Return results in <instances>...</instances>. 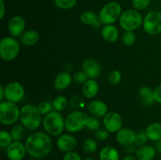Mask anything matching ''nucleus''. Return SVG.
I'll list each match as a JSON object with an SVG mask.
<instances>
[{
	"label": "nucleus",
	"mask_w": 161,
	"mask_h": 160,
	"mask_svg": "<svg viewBox=\"0 0 161 160\" xmlns=\"http://www.w3.org/2000/svg\"><path fill=\"white\" fill-rule=\"evenodd\" d=\"M25 144L28 155L39 159L47 157L53 148L50 136L42 131H36L30 134L27 137Z\"/></svg>",
	"instance_id": "1"
},
{
	"label": "nucleus",
	"mask_w": 161,
	"mask_h": 160,
	"mask_svg": "<svg viewBox=\"0 0 161 160\" xmlns=\"http://www.w3.org/2000/svg\"><path fill=\"white\" fill-rule=\"evenodd\" d=\"M42 115L38 106L28 104L20 108L19 120L26 130H36L42 123Z\"/></svg>",
	"instance_id": "2"
},
{
	"label": "nucleus",
	"mask_w": 161,
	"mask_h": 160,
	"mask_svg": "<svg viewBox=\"0 0 161 160\" xmlns=\"http://www.w3.org/2000/svg\"><path fill=\"white\" fill-rule=\"evenodd\" d=\"M42 124L45 132L50 136H59L65 130L64 119L62 115L57 111H52L46 115Z\"/></svg>",
	"instance_id": "3"
},
{
	"label": "nucleus",
	"mask_w": 161,
	"mask_h": 160,
	"mask_svg": "<svg viewBox=\"0 0 161 160\" xmlns=\"http://www.w3.org/2000/svg\"><path fill=\"white\" fill-rule=\"evenodd\" d=\"M142 15L138 10L129 9L124 11L119 17V26L125 31H134L142 25Z\"/></svg>",
	"instance_id": "4"
},
{
	"label": "nucleus",
	"mask_w": 161,
	"mask_h": 160,
	"mask_svg": "<svg viewBox=\"0 0 161 160\" xmlns=\"http://www.w3.org/2000/svg\"><path fill=\"white\" fill-rule=\"evenodd\" d=\"M20 109L17 104L3 100L0 102V122L4 125L17 123L20 119Z\"/></svg>",
	"instance_id": "5"
},
{
	"label": "nucleus",
	"mask_w": 161,
	"mask_h": 160,
	"mask_svg": "<svg viewBox=\"0 0 161 160\" xmlns=\"http://www.w3.org/2000/svg\"><path fill=\"white\" fill-rule=\"evenodd\" d=\"M122 7L117 2H109L102 6L98 13L101 24L104 25L113 24L119 20L122 14Z\"/></svg>",
	"instance_id": "6"
},
{
	"label": "nucleus",
	"mask_w": 161,
	"mask_h": 160,
	"mask_svg": "<svg viewBox=\"0 0 161 160\" xmlns=\"http://www.w3.org/2000/svg\"><path fill=\"white\" fill-rule=\"evenodd\" d=\"M20 50V42L16 38L6 36L0 42V56L4 61H12L17 58Z\"/></svg>",
	"instance_id": "7"
},
{
	"label": "nucleus",
	"mask_w": 161,
	"mask_h": 160,
	"mask_svg": "<svg viewBox=\"0 0 161 160\" xmlns=\"http://www.w3.org/2000/svg\"><path fill=\"white\" fill-rule=\"evenodd\" d=\"M88 115L81 110H75L64 119L65 130L69 133H78L86 127Z\"/></svg>",
	"instance_id": "8"
},
{
	"label": "nucleus",
	"mask_w": 161,
	"mask_h": 160,
	"mask_svg": "<svg viewBox=\"0 0 161 160\" xmlns=\"http://www.w3.org/2000/svg\"><path fill=\"white\" fill-rule=\"evenodd\" d=\"M145 31L151 35L161 33V12L151 11L144 17L142 24Z\"/></svg>",
	"instance_id": "9"
},
{
	"label": "nucleus",
	"mask_w": 161,
	"mask_h": 160,
	"mask_svg": "<svg viewBox=\"0 0 161 160\" xmlns=\"http://www.w3.org/2000/svg\"><path fill=\"white\" fill-rule=\"evenodd\" d=\"M5 99L8 101L18 103L21 101L25 94V88L18 82H10L4 86Z\"/></svg>",
	"instance_id": "10"
},
{
	"label": "nucleus",
	"mask_w": 161,
	"mask_h": 160,
	"mask_svg": "<svg viewBox=\"0 0 161 160\" xmlns=\"http://www.w3.org/2000/svg\"><path fill=\"white\" fill-rule=\"evenodd\" d=\"M103 124L105 130L110 133H117L122 129V117L116 111H108L103 117Z\"/></svg>",
	"instance_id": "11"
},
{
	"label": "nucleus",
	"mask_w": 161,
	"mask_h": 160,
	"mask_svg": "<svg viewBox=\"0 0 161 160\" xmlns=\"http://www.w3.org/2000/svg\"><path fill=\"white\" fill-rule=\"evenodd\" d=\"M26 28V21L25 18L20 15L11 17L8 23V31L10 36L18 38L22 35Z\"/></svg>",
	"instance_id": "12"
},
{
	"label": "nucleus",
	"mask_w": 161,
	"mask_h": 160,
	"mask_svg": "<svg viewBox=\"0 0 161 160\" xmlns=\"http://www.w3.org/2000/svg\"><path fill=\"white\" fill-rule=\"evenodd\" d=\"M6 154L9 160H22L28 152L21 141H13L6 148Z\"/></svg>",
	"instance_id": "13"
},
{
	"label": "nucleus",
	"mask_w": 161,
	"mask_h": 160,
	"mask_svg": "<svg viewBox=\"0 0 161 160\" xmlns=\"http://www.w3.org/2000/svg\"><path fill=\"white\" fill-rule=\"evenodd\" d=\"M56 144L57 147L61 152L67 153L75 150L78 144V141L73 135L62 133L58 137Z\"/></svg>",
	"instance_id": "14"
},
{
	"label": "nucleus",
	"mask_w": 161,
	"mask_h": 160,
	"mask_svg": "<svg viewBox=\"0 0 161 160\" xmlns=\"http://www.w3.org/2000/svg\"><path fill=\"white\" fill-rule=\"evenodd\" d=\"M82 69L87 75L88 78L95 79L102 73V66L94 58H86L82 63Z\"/></svg>",
	"instance_id": "15"
},
{
	"label": "nucleus",
	"mask_w": 161,
	"mask_h": 160,
	"mask_svg": "<svg viewBox=\"0 0 161 160\" xmlns=\"http://www.w3.org/2000/svg\"><path fill=\"white\" fill-rule=\"evenodd\" d=\"M88 111L97 118L104 117L108 113V106L104 101L99 100H93L88 104Z\"/></svg>",
	"instance_id": "16"
},
{
	"label": "nucleus",
	"mask_w": 161,
	"mask_h": 160,
	"mask_svg": "<svg viewBox=\"0 0 161 160\" xmlns=\"http://www.w3.org/2000/svg\"><path fill=\"white\" fill-rule=\"evenodd\" d=\"M136 133L128 128H122L116 133V141L122 146H127L134 144Z\"/></svg>",
	"instance_id": "17"
},
{
	"label": "nucleus",
	"mask_w": 161,
	"mask_h": 160,
	"mask_svg": "<svg viewBox=\"0 0 161 160\" xmlns=\"http://www.w3.org/2000/svg\"><path fill=\"white\" fill-rule=\"evenodd\" d=\"M72 81V76L69 72H60L53 80V86L57 90H64L70 86Z\"/></svg>",
	"instance_id": "18"
},
{
	"label": "nucleus",
	"mask_w": 161,
	"mask_h": 160,
	"mask_svg": "<svg viewBox=\"0 0 161 160\" xmlns=\"http://www.w3.org/2000/svg\"><path fill=\"white\" fill-rule=\"evenodd\" d=\"M99 91V86L97 81L93 78H89L85 82L82 86V92L83 96L87 99H93L97 96Z\"/></svg>",
	"instance_id": "19"
},
{
	"label": "nucleus",
	"mask_w": 161,
	"mask_h": 160,
	"mask_svg": "<svg viewBox=\"0 0 161 160\" xmlns=\"http://www.w3.org/2000/svg\"><path fill=\"white\" fill-rule=\"evenodd\" d=\"M157 152L155 147L146 144L137 149L135 156L138 160H153L157 155Z\"/></svg>",
	"instance_id": "20"
},
{
	"label": "nucleus",
	"mask_w": 161,
	"mask_h": 160,
	"mask_svg": "<svg viewBox=\"0 0 161 160\" xmlns=\"http://www.w3.org/2000/svg\"><path fill=\"white\" fill-rule=\"evenodd\" d=\"M39 41V34L34 29L26 30L20 37V42L26 46L36 45Z\"/></svg>",
	"instance_id": "21"
},
{
	"label": "nucleus",
	"mask_w": 161,
	"mask_h": 160,
	"mask_svg": "<svg viewBox=\"0 0 161 160\" xmlns=\"http://www.w3.org/2000/svg\"><path fill=\"white\" fill-rule=\"evenodd\" d=\"M119 30L114 24L104 25L102 29V36L107 42L113 43L117 41L119 38Z\"/></svg>",
	"instance_id": "22"
},
{
	"label": "nucleus",
	"mask_w": 161,
	"mask_h": 160,
	"mask_svg": "<svg viewBox=\"0 0 161 160\" xmlns=\"http://www.w3.org/2000/svg\"><path fill=\"white\" fill-rule=\"evenodd\" d=\"M80 20L83 24L88 25V26L98 28L101 25L98 14H96L93 11H84L82 13L80 17Z\"/></svg>",
	"instance_id": "23"
},
{
	"label": "nucleus",
	"mask_w": 161,
	"mask_h": 160,
	"mask_svg": "<svg viewBox=\"0 0 161 160\" xmlns=\"http://www.w3.org/2000/svg\"><path fill=\"white\" fill-rule=\"evenodd\" d=\"M138 96H139L141 101L145 106H152L155 102L153 97V90L149 86H142L138 90Z\"/></svg>",
	"instance_id": "24"
},
{
	"label": "nucleus",
	"mask_w": 161,
	"mask_h": 160,
	"mask_svg": "<svg viewBox=\"0 0 161 160\" xmlns=\"http://www.w3.org/2000/svg\"><path fill=\"white\" fill-rule=\"evenodd\" d=\"M145 133L148 139L152 141H158L161 139V123L160 122H153L148 125L145 130Z\"/></svg>",
	"instance_id": "25"
},
{
	"label": "nucleus",
	"mask_w": 161,
	"mask_h": 160,
	"mask_svg": "<svg viewBox=\"0 0 161 160\" xmlns=\"http://www.w3.org/2000/svg\"><path fill=\"white\" fill-rule=\"evenodd\" d=\"M120 155L116 147L113 146H105L99 152L100 160H119Z\"/></svg>",
	"instance_id": "26"
},
{
	"label": "nucleus",
	"mask_w": 161,
	"mask_h": 160,
	"mask_svg": "<svg viewBox=\"0 0 161 160\" xmlns=\"http://www.w3.org/2000/svg\"><path fill=\"white\" fill-rule=\"evenodd\" d=\"M9 133L12 136L14 141H20L25 136V127L21 123H16L13 125Z\"/></svg>",
	"instance_id": "27"
},
{
	"label": "nucleus",
	"mask_w": 161,
	"mask_h": 160,
	"mask_svg": "<svg viewBox=\"0 0 161 160\" xmlns=\"http://www.w3.org/2000/svg\"><path fill=\"white\" fill-rule=\"evenodd\" d=\"M52 104H53V108L54 111L61 112V111H62L63 110L67 108L68 104H69V100L64 96L59 95L55 97Z\"/></svg>",
	"instance_id": "28"
},
{
	"label": "nucleus",
	"mask_w": 161,
	"mask_h": 160,
	"mask_svg": "<svg viewBox=\"0 0 161 160\" xmlns=\"http://www.w3.org/2000/svg\"><path fill=\"white\" fill-rule=\"evenodd\" d=\"M54 6L60 9H72L77 4V0H53Z\"/></svg>",
	"instance_id": "29"
},
{
	"label": "nucleus",
	"mask_w": 161,
	"mask_h": 160,
	"mask_svg": "<svg viewBox=\"0 0 161 160\" xmlns=\"http://www.w3.org/2000/svg\"><path fill=\"white\" fill-rule=\"evenodd\" d=\"M97 143L96 142L95 140L92 139V138H87L83 141V148L86 153L88 154H93L97 151Z\"/></svg>",
	"instance_id": "30"
},
{
	"label": "nucleus",
	"mask_w": 161,
	"mask_h": 160,
	"mask_svg": "<svg viewBox=\"0 0 161 160\" xmlns=\"http://www.w3.org/2000/svg\"><path fill=\"white\" fill-rule=\"evenodd\" d=\"M14 141L10 133L6 130H2L0 132V146L2 148H6Z\"/></svg>",
	"instance_id": "31"
},
{
	"label": "nucleus",
	"mask_w": 161,
	"mask_h": 160,
	"mask_svg": "<svg viewBox=\"0 0 161 160\" xmlns=\"http://www.w3.org/2000/svg\"><path fill=\"white\" fill-rule=\"evenodd\" d=\"M86 128H87L91 131H97L101 129L100 121L95 116H90V117H88L87 121H86Z\"/></svg>",
	"instance_id": "32"
},
{
	"label": "nucleus",
	"mask_w": 161,
	"mask_h": 160,
	"mask_svg": "<svg viewBox=\"0 0 161 160\" xmlns=\"http://www.w3.org/2000/svg\"><path fill=\"white\" fill-rule=\"evenodd\" d=\"M122 42L127 46H131L136 42V35L133 31H125L123 35Z\"/></svg>",
	"instance_id": "33"
},
{
	"label": "nucleus",
	"mask_w": 161,
	"mask_h": 160,
	"mask_svg": "<svg viewBox=\"0 0 161 160\" xmlns=\"http://www.w3.org/2000/svg\"><path fill=\"white\" fill-rule=\"evenodd\" d=\"M121 79H122V75L119 71L113 70L108 73V81L113 86H116V85L119 84Z\"/></svg>",
	"instance_id": "34"
},
{
	"label": "nucleus",
	"mask_w": 161,
	"mask_h": 160,
	"mask_svg": "<svg viewBox=\"0 0 161 160\" xmlns=\"http://www.w3.org/2000/svg\"><path fill=\"white\" fill-rule=\"evenodd\" d=\"M38 108H39V111L42 115H46L49 114L51 112L52 109H53V104L50 103L49 101L47 100H43V101L40 102L38 105Z\"/></svg>",
	"instance_id": "35"
},
{
	"label": "nucleus",
	"mask_w": 161,
	"mask_h": 160,
	"mask_svg": "<svg viewBox=\"0 0 161 160\" xmlns=\"http://www.w3.org/2000/svg\"><path fill=\"white\" fill-rule=\"evenodd\" d=\"M72 79L75 83H79V84H83L85 82L89 79V78L83 71H79L74 74L73 76H72Z\"/></svg>",
	"instance_id": "36"
},
{
	"label": "nucleus",
	"mask_w": 161,
	"mask_h": 160,
	"mask_svg": "<svg viewBox=\"0 0 161 160\" xmlns=\"http://www.w3.org/2000/svg\"><path fill=\"white\" fill-rule=\"evenodd\" d=\"M149 141L147 136L145 133H136V136H135V141H134V144L137 147H142V146L146 145L147 141Z\"/></svg>",
	"instance_id": "37"
},
{
	"label": "nucleus",
	"mask_w": 161,
	"mask_h": 160,
	"mask_svg": "<svg viewBox=\"0 0 161 160\" xmlns=\"http://www.w3.org/2000/svg\"><path fill=\"white\" fill-rule=\"evenodd\" d=\"M151 0H131V3L135 9L142 10L145 9L150 3Z\"/></svg>",
	"instance_id": "38"
},
{
	"label": "nucleus",
	"mask_w": 161,
	"mask_h": 160,
	"mask_svg": "<svg viewBox=\"0 0 161 160\" xmlns=\"http://www.w3.org/2000/svg\"><path fill=\"white\" fill-rule=\"evenodd\" d=\"M69 104L73 108H80L84 105V101L80 96L74 95L69 100Z\"/></svg>",
	"instance_id": "39"
},
{
	"label": "nucleus",
	"mask_w": 161,
	"mask_h": 160,
	"mask_svg": "<svg viewBox=\"0 0 161 160\" xmlns=\"http://www.w3.org/2000/svg\"><path fill=\"white\" fill-rule=\"evenodd\" d=\"M109 132L107 131L105 129H100L95 132V137L97 141H104L107 140L109 136Z\"/></svg>",
	"instance_id": "40"
},
{
	"label": "nucleus",
	"mask_w": 161,
	"mask_h": 160,
	"mask_svg": "<svg viewBox=\"0 0 161 160\" xmlns=\"http://www.w3.org/2000/svg\"><path fill=\"white\" fill-rule=\"evenodd\" d=\"M62 160H83L82 159L81 156L79 155L77 152H67V153L64 154V155L63 156Z\"/></svg>",
	"instance_id": "41"
},
{
	"label": "nucleus",
	"mask_w": 161,
	"mask_h": 160,
	"mask_svg": "<svg viewBox=\"0 0 161 160\" xmlns=\"http://www.w3.org/2000/svg\"><path fill=\"white\" fill-rule=\"evenodd\" d=\"M153 97L155 102L161 104V84L153 89Z\"/></svg>",
	"instance_id": "42"
},
{
	"label": "nucleus",
	"mask_w": 161,
	"mask_h": 160,
	"mask_svg": "<svg viewBox=\"0 0 161 160\" xmlns=\"http://www.w3.org/2000/svg\"><path fill=\"white\" fill-rule=\"evenodd\" d=\"M6 14V6L4 0H0V18L3 19Z\"/></svg>",
	"instance_id": "43"
},
{
	"label": "nucleus",
	"mask_w": 161,
	"mask_h": 160,
	"mask_svg": "<svg viewBox=\"0 0 161 160\" xmlns=\"http://www.w3.org/2000/svg\"><path fill=\"white\" fill-rule=\"evenodd\" d=\"M132 144L125 146V147H126L125 151L127 152V153L129 154V155H133V153H135V155L137 149H138V148H136L135 146L132 145Z\"/></svg>",
	"instance_id": "44"
},
{
	"label": "nucleus",
	"mask_w": 161,
	"mask_h": 160,
	"mask_svg": "<svg viewBox=\"0 0 161 160\" xmlns=\"http://www.w3.org/2000/svg\"><path fill=\"white\" fill-rule=\"evenodd\" d=\"M5 99V89H4V86L1 85L0 86V102L3 101V100Z\"/></svg>",
	"instance_id": "45"
},
{
	"label": "nucleus",
	"mask_w": 161,
	"mask_h": 160,
	"mask_svg": "<svg viewBox=\"0 0 161 160\" xmlns=\"http://www.w3.org/2000/svg\"><path fill=\"white\" fill-rule=\"evenodd\" d=\"M155 148L157 150V152L161 154V139L159 140L158 141H157L155 144Z\"/></svg>",
	"instance_id": "46"
},
{
	"label": "nucleus",
	"mask_w": 161,
	"mask_h": 160,
	"mask_svg": "<svg viewBox=\"0 0 161 160\" xmlns=\"http://www.w3.org/2000/svg\"><path fill=\"white\" fill-rule=\"evenodd\" d=\"M122 160H138V159H137V158L135 155H126V156H124V158H123Z\"/></svg>",
	"instance_id": "47"
},
{
	"label": "nucleus",
	"mask_w": 161,
	"mask_h": 160,
	"mask_svg": "<svg viewBox=\"0 0 161 160\" xmlns=\"http://www.w3.org/2000/svg\"><path fill=\"white\" fill-rule=\"evenodd\" d=\"M83 160H95L94 158H92V157H86V158H83Z\"/></svg>",
	"instance_id": "48"
},
{
	"label": "nucleus",
	"mask_w": 161,
	"mask_h": 160,
	"mask_svg": "<svg viewBox=\"0 0 161 160\" xmlns=\"http://www.w3.org/2000/svg\"><path fill=\"white\" fill-rule=\"evenodd\" d=\"M31 160H40V159H39V158H33L32 159H31Z\"/></svg>",
	"instance_id": "49"
},
{
	"label": "nucleus",
	"mask_w": 161,
	"mask_h": 160,
	"mask_svg": "<svg viewBox=\"0 0 161 160\" xmlns=\"http://www.w3.org/2000/svg\"><path fill=\"white\" fill-rule=\"evenodd\" d=\"M51 160H54V159H51Z\"/></svg>",
	"instance_id": "50"
},
{
	"label": "nucleus",
	"mask_w": 161,
	"mask_h": 160,
	"mask_svg": "<svg viewBox=\"0 0 161 160\" xmlns=\"http://www.w3.org/2000/svg\"><path fill=\"white\" fill-rule=\"evenodd\" d=\"M160 156H161V154H160Z\"/></svg>",
	"instance_id": "51"
}]
</instances>
